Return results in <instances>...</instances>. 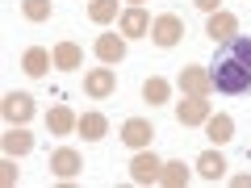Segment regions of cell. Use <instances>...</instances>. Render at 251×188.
I'll list each match as a JSON object with an SVG mask.
<instances>
[{
  "mask_svg": "<svg viewBox=\"0 0 251 188\" xmlns=\"http://www.w3.org/2000/svg\"><path fill=\"white\" fill-rule=\"evenodd\" d=\"M209 80L226 96H243L251 92V38H230L222 42L218 59L209 63Z\"/></svg>",
  "mask_w": 251,
  "mask_h": 188,
  "instance_id": "obj_1",
  "label": "cell"
},
{
  "mask_svg": "<svg viewBox=\"0 0 251 188\" xmlns=\"http://www.w3.org/2000/svg\"><path fill=\"white\" fill-rule=\"evenodd\" d=\"M159 171H163V159L155 151H147V146L130 159V180L134 184H159Z\"/></svg>",
  "mask_w": 251,
  "mask_h": 188,
  "instance_id": "obj_2",
  "label": "cell"
},
{
  "mask_svg": "<svg viewBox=\"0 0 251 188\" xmlns=\"http://www.w3.org/2000/svg\"><path fill=\"white\" fill-rule=\"evenodd\" d=\"M84 92H88V96H97V100H109L117 92V75H113V67H92L88 75H84Z\"/></svg>",
  "mask_w": 251,
  "mask_h": 188,
  "instance_id": "obj_3",
  "label": "cell"
},
{
  "mask_svg": "<svg viewBox=\"0 0 251 188\" xmlns=\"http://www.w3.org/2000/svg\"><path fill=\"white\" fill-rule=\"evenodd\" d=\"M0 113H4L9 125H25L29 117H34V96H29V92H9L4 105H0Z\"/></svg>",
  "mask_w": 251,
  "mask_h": 188,
  "instance_id": "obj_4",
  "label": "cell"
},
{
  "mask_svg": "<svg viewBox=\"0 0 251 188\" xmlns=\"http://www.w3.org/2000/svg\"><path fill=\"white\" fill-rule=\"evenodd\" d=\"M151 38H155V46H176L180 38H184V21L176 17V13H163V17H155V25H151Z\"/></svg>",
  "mask_w": 251,
  "mask_h": 188,
  "instance_id": "obj_5",
  "label": "cell"
},
{
  "mask_svg": "<svg viewBox=\"0 0 251 188\" xmlns=\"http://www.w3.org/2000/svg\"><path fill=\"white\" fill-rule=\"evenodd\" d=\"M209 100L205 96H184V100H176V121L180 125H205L209 121Z\"/></svg>",
  "mask_w": 251,
  "mask_h": 188,
  "instance_id": "obj_6",
  "label": "cell"
},
{
  "mask_svg": "<svg viewBox=\"0 0 251 188\" xmlns=\"http://www.w3.org/2000/svg\"><path fill=\"white\" fill-rule=\"evenodd\" d=\"M151 138H155V125L147 121V117H126V125H122V142L130 146V151H143V146H151Z\"/></svg>",
  "mask_w": 251,
  "mask_h": 188,
  "instance_id": "obj_7",
  "label": "cell"
},
{
  "mask_svg": "<svg viewBox=\"0 0 251 188\" xmlns=\"http://www.w3.org/2000/svg\"><path fill=\"white\" fill-rule=\"evenodd\" d=\"M239 34V17L234 13H226V9H218V13H209V25H205V38L209 42H230V38Z\"/></svg>",
  "mask_w": 251,
  "mask_h": 188,
  "instance_id": "obj_8",
  "label": "cell"
},
{
  "mask_svg": "<svg viewBox=\"0 0 251 188\" xmlns=\"http://www.w3.org/2000/svg\"><path fill=\"white\" fill-rule=\"evenodd\" d=\"M180 92L184 96H209L214 92V80H209L205 67H180Z\"/></svg>",
  "mask_w": 251,
  "mask_h": 188,
  "instance_id": "obj_9",
  "label": "cell"
},
{
  "mask_svg": "<svg viewBox=\"0 0 251 188\" xmlns=\"http://www.w3.org/2000/svg\"><path fill=\"white\" fill-rule=\"evenodd\" d=\"M50 67H54V50H46V46H29V50L21 54V71L34 75V80H42Z\"/></svg>",
  "mask_w": 251,
  "mask_h": 188,
  "instance_id": "obj_10",
  "label": "cell"
},
{
  "mask_svg": "<svg viewBox=\"0 0 251 188\" xmlns=\"http://www.w3.org/2000/svg\"><path fill=\"white\" fill-rule=\"evenodd\" d=\"M80 167H84V159H80V151H72V146H59V151L50 155V171L59 180H75Z\"/></svg>",
  "mask_w": 251,
  "mask_h": 188,
  "instance_id": "obj_11",
  "label": "cell"
},
{
  "mask_svg": "<svg viewBox=\"0 0 251 188\" xmlns=\"http://www.w3.org/2000/svg\"><path fill=\"white\" fill-rule=\"evenodd\" d=\"M151 25H155V21L147 17L143 4H130V9L122 13V34L126 38H151Z\"/></svg>",
  "mask_w": 251,
  "mask_h": 188,
  "instance_id": "obj_12",
  "label": "cell"
},
{
  "mask_svg": "<svg viewBox=\"0 0 251 188\" xmlns=\"http://www.w3.org/2000/svg\"><path fill=\"white\" fill-rule=\"evenodd\" d=\"M92 50H97V59H100V63H109V67H113V63H122V59H126V34H100Z\"/></svg>",
  "mask_w": 251,
  "mask_h": 188,
  "instance_id": "obj_13",
  "label": "cell"
},
{
  "mask_svg": "<svg viewBox=\"0 0 251 188\" xmlns=\"http://www.w3.org/2000/svg\"><path fill=\"white\" fill-rule=\"evenodd\" d=\"M205 134H209V142H214V146H226V142L234 138V117H230V113H209Z\"/></svg>",
  "mask_w": 251,
  "mask_h": 188,
  "instance_id": "obj_14",
  "label": "cell"
},
{
  "mask_svg": "<svg viewBox=\"0 0 251 188\" xmlns=\"http://www.w3.org/2000/svg\"><path fill=\"white\" fill-rule=\"evenodd\" d=\"M34 151V134H29L25 125H9V134H4V155H29Z\"/></svg>",
  "mask_w": 251,
  "mask_h": 188,
  "instance_id": "obj_15",
  "label": "cell"
},
{
  "mask_svg": "<svg viewBox=\"0 0 251 188\" xmlns=\"http://www.w3.org/2000/svg\"><path fill=\"white\" fill-rule=\"evenodd\" d=\"M75 125H80V117H75L67 105H54L50 113H46V130H50V134H72Z\"/></svg>",
  "mask_w": 251,
  "mask_h": 188,
  "instance_id": "obj_16",
  "label": "cell"
},
{
  "mask_svg": "<svg viewBox=\"0 0 251 188\" xmlns=\"http://www.w3.org/2000/svg\"><path fill=\"white\" fill-rule=\"evenodd\" d=\"M75 130L84 134V142H100V138L109 134V117H105V113H84Z\"/></svg>",
  "mask_w": 251,
  "mask_h": 188,
  "instance_id": "obj_17",
  "label": "cell"
},
{
  "mask_svg": "<svg viewBox=\"0 0 251 188\" xmlns=\"http://www.w3.org/2000/svg\"><path fill=\"white\" fill-rule=\"evenodd\" d=\"M197 176H201V180H214V184H218V180L226 176V159H222V151H205V155H201V159H197Z\"/></svg>",
  "mask_w": 251,
  "mask_h": 188,
  "instance_id": "obj_18",
  "label": "cell"
},
{
  "mask_svg": "<svg viewBox=\"0 0 251 188\" xmlns=\"http://www.w3.org/2000/svg\"><path fill=\"white\" fill-rule=\"evenodd\" d=\"M80 63H84V50L75 42H59L54 46V67H59V71H75Z\"/></svg>",
  "mask_w": 251,
  "mask_h": 188,
  "instance_id": "obj_19",
  "label": "cell"
},
{
  "mask_svg": "<svg viewBox=\"0 0 251 188\" xmlns=\"http://www.w3.org/2000/svg\"><path fill=\"white\" fill-rule=\"evenodd\" d=\"M143 100L147 105H168L172 100V84L163 80V75H151V80L143 84Z\"/></svg>",
  "mask_w": 251,
  "mask_h": 188,
  "instance_id": "obj_20",
  "label": "cell"
},
{
  "mask_svg": "<svg viewBox=\"0 0 251 188\" xmlns=\"http://www.w3.org/2000/svg\"><path fill=\"white\" fill-rule=\"evenodd\" d=\"M159 184H163V188H184V184H188V167H184L180 159L163 163V171H159Z\"/></svg>",
  "mask_w": 251,
  "mask_h": 188,
  "instance_id": "obj_21",
  "label": "cell"
},
{
  "mask_svg": "<svg viewBox=\"0 0 251 188\" xmlns=\"http://www.w3.org/2000/svg\"><path fill=\"white\" fill-rule=\"evenodd\" d=\"M88 21H97V25L117 21V0H88Z\"/></svg>",
  "mask_w": 251,
  "mask_h": 188,
  "instance_id": "obj_22",
  "label": "cell"
},
{
  "mask_svg": "<svg viewBox=\"0 0 251 188\" xmlns=\"http://www.w3.org/2000/svg\"><path fill=\"white\" fill-rule=\"evenodd\" d=\"M21 13H25V21H50L54 4L50 0H21Z\"/></svg>",
  "mask_w": 251,
  "mask_h": 188,
  "instance_id": "obj_23",
  "label": "cell"
},
{
  "mask_svg": "<svg viewBox=\"0 0 251 188\" xmlns=\"http://www.w3.org/2000/svg\"><path fill=\"white\" fill-rule=\"evenodd\" d=\"M0 184H17V163H13V155H4V163H0Z\"/></svg>",
  "mask_w": 251,
  "mask_h": 188,
  "instance_id": "obj_24",
  "label": "cell"
},
{
  "mask_svg": "<svg viewBox=\"0 0 251 188\" xmlns=\"http://www.w3.org/2000/svg\"><path fill=\"white\" fill-rule=\"evenodd\" d=\"M193 4H197L201 13H218V9H222V0H193Z\"/></svg>",
  "mask_w": 251,
  "mask_h": 188,
  "instance_id": "obj_25",
  "label": "cell"
},
{
  "mask_svg": "<svg viewBox=\"0 0 251 188\" xmlns=\"http://www.w3.org/2000/svg\"><path fill=\"white\" fill-rule=\"evenodd\" d=\"M234 188H251V171H243V176H230Z\"/></svg>",
  "mask_w": 251,
  "mask_h": 188,
  "instance_id": "obj_26",
  "label": "cell"
},
{
  "mask_svg": "<svg viewBox=\"0 0 251 188\" xmlns=\"http://www.w3.org/2000/svg\"><path fill=\"white\" fill-rule=\"evenodd\" d=\"M130 4H147V0H130Z\"/></svg>",
  "mask_w": 251,
  "mask_h": 188,
  "instance_id": "obj_27",
  "label": "cell"
}]
</instances>
